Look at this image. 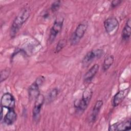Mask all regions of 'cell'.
Returning a JSON list of instances; mask_svg holds the SVG:
<instances>
[{"mask_svg":"<svg viewBox=\"0 0 131 131\" xmlns=\"http://www.w3.org/2000/svg\"><path fill=\"white\" fill-rule=\"evenodd\" d=\"M11 73L10 68H5L1 71V82L6 80L9 76Z\"/></svg>","mask_w":131,"mask_h":131,"instance_id":"ac0fdd59","label":"cell"},{"mask_svg":"<svg viewBox=\"0 0 131 131\" xmlns=\"http://www.w3.org/2000/svg\"><path fill=\"white\" fill-rule=\"evenodd\" d=\"M15 106V100L13 96L9 93H4L1 99V106L8 110L14 109Z\"/></svg>","mask_w":131,"mask_h":131,"instance_id":"8992f818","label":"cell"},{"mask_svg":"<svg viewBox=\"0 0 131 131\" xmlns=\"http://www.w3.org/2000/svg\"><path fill=\"white\" fill-rule=\"evenodd\" d=\"M103 105V101L101 100H97L93 107L91 116V120L92 122H95L96 120L99 112Z\"/></svg>","mask_w":131,"mask_h":131,"instance_id":"5bb4252c","label":"cell"},{"mask_svg":"<svg viewBox=\"0 0 131 131\" xmlns=\"http://www.w3.org/2000/svg\"><path fill=\"white\" fill-rule=\"evenodd\" d=\"M30 15V10L27 8H24L15 17L12 24L10 31V35L12 38L16 36L23 25L29 18Z\"/></svg>","mask_w":131,"mask_h":131,"instance_id":"6da1fadb","label":"cell"},{"mask_svg":"<svg viewBox=\"0 0 131 131\" xmlns=\"http://www.w3.org/2000/svg\"><path fill=\"white\" fill-rule=\"evenodd\" d=\"M63 24V19H58L55 20L51 30L49 40L50 42H53L55 39L56 36L61 31Z\"/></svg>","mask_w":131,"mask_h":131,"instance_id":"52a82bcc","label":"cell"},{"mask_svg":"<svg viewBox=\"0 0 131 131\" xmlns=\"http://www.w3.org/2000/svg\"><path fill=\"white\" fill-rule=\"evenodd\" d=\"M103 24L105 31L110 34L118 27L119 22L117 18L112 17L106 19L104 20Z\"/></svg>","mask_w":131,"mask_h":131,"instance_id":"ba28073f","label":"cell"},{"mask_svg":"<svg viewBox=\"0 0 131 131\" xmlns=\"http://www.w3.org/2000/svg\"><path fill=\"white\" fill-rule=\"evenodd\" d=\"M99 68L98 64H94L84 74L83 77L84 82L86 83H89L93 80L95 76L97 73Z\"/></svg>","mask_w":131,"mask_h":131,"instance_id":"8fae6325","label":"cell"},{"mask_svg":"<svg viewBox=\"0 0 131 131\" xmlns=\"http://www.w3.org/2000/svg\"><path fill=\"white\" fill-rule=\"evenodd\" d=\"M93 95V91L90 89H85L83 92L80 99L76 100L74 103V106L78 112H84L88 107Z\"/></svg>","mask_w":131,"mask_h":131,"instance_id":"7a4b0ae2","label":"cell"},{"mask_svg":"<svg viewBox=\"0 0 131 131\" xmlns=\"http://www.w3.org/2000/svg\"><path fill=\"white\" fill-rule=\"evenodd\" d=\"M1 120L2 121L3 119V107L1 106Z\"/></svg>","mask_w":131,"mask_h":131,"instance_id":"7402d4cb","label":"cell"},{"mask_svg":"<svg viewBox=\"0 0 131 131\" xmlns=\"http://www.w3.org/2000/svg\"><path fill=\"white\" fill-rule=\"evenodd\" d=\"M67 40L65 39H62L58 41L55 49V53H58L66 46Z\"/></svg>","mask_w":131,"mask_h":131,"instance_id":"d6986e66","label":"cell"},{"mask_svg":"<svg viewBox=\"0 0 131 131\" xmlns=\"http://www.w3.org/2000/svg\"><path fill=\"white\" fill-rule=\"evenodd\" d=\"M40 86L35 81L29 86L28 89V96L29 99L31 100L35 98L40 94L39 92V87Z\"/></svg>","mask_w":131,"mask_h":131,"instance_id":"4fadbf2b","label":"cell"},{"mask_svg":"<svg viewBox=\"0 0 131 131\" xmlns=\"http://www.w3.org/2000/svg\"><path fill=\"white\" fill-rule=\"evenodd\" d=\"M121 2H122V1L120 0H113L112 1L111 4V7L112 8H116V7L119 6L121 3Z\"/></svg>","mask_w":131,"mask_h":131,"instance_id":"44dd1931","label":"cell"},{"mask_svg":"<svg viewBox=\"0 0 131 131\" xmlns=\"http://www.w3.org/2000/svg\"><path fill=\"white\" fill-rule=\"evenodd\" d=\"M88 27V24L86 22L81 23L77 26L70 39L71 45L75 46L79 43L81 39L84 36Z\"/></svg>","mask_w":131,"mask_h":131,"instance_id":"3957f363","label":"cell"},{"mask_svg":"<svg viewBox=\"0 0 131 131\" xmlns=\"http://www.w3.org/2000/svg\"><path fill=\"white\" fill-rule=\"evenodd\" d=\"M17 114L14 109L8 110V112L4 117V122L6 124L11 125L15 122L17 119Z\"/></svg>","mask_w":131,"mask_h":131,"instance_id":"7c38bea8","label":"cell"},{"mask_svg":"<svg viewBox=\"0 0 131 131\" xmlns=\"http://www.w3.org/2000/svg\"><path fill=\"white\" fill-rule=\"evenodd\" d=\"M59 93V90L57 88L52 89L47 94L45 101L47 103H50L53 102L57 97Z\"/></svg>","mask_w":131,"mask_h":131,"instance_id":"e0dca14e","label":"cell"},{"mask_svg":"<svg viewBox=\"0 0 131 131\" xmlns=\"http://www.w3.org/2000/svg\"><path fill=\"white\" fill-rule=\"evenodd\" d=\"M131 23L130 18H128L125 25V26L122 32V38L124 41H127L131 35Z\"/></svg>","mask_w":131,"mask_h":131,"instance_id":"9a60e30c","label":"cell"},{"mask_svg":"<svg viewBox=\"0 0 131 131\" xmlns=\"http://www.w3.org/2000/svg\"><path fill=\"white\" fill-rule=\"evenodd\" d=\"M130 129V120L123 121L120 123H116L111 125L108 127L109 131L116 130H129Z\"/></svg>","mask_w":131,"mask_h":131,"instance_id":"9c48e42d","label":"cell"},{"mask_svg":"<svg viewBox=\"0 0 131 131\" xmlns=\"http://www.w3.org/2000/svg\"><path fill=\"white\" fill-rule=\"evenodd\" d=\"M103 51L101 49H96L89 52L83 57L82 63L85 67L88 66L95 59L100 58L103 55Z\"/></svg>","mask_w":131,"mask_h":131,"instance_id":"5b68a950","label":"cell"},{"mask_svg":"<svg viewBox=\"0 0 131 131\" xmlns=\"http://www.w3.org/2000/svg\"><path fill=\"white\" fill-rule=\"evenodd\" d=\"M61 5L60 1H54L51 5V10L52 12H55L58 10Z\"/></svg>","mask_w":131,"mask_h":131,"instance_id":"ffe728a7","label":"cell"},{"mask_svg":"<svg viewBox=\"0 0 131 131\" xmlns=\"http://www.w3.org/2000/svg\"><path fill=\"white\" fill-rule=\"evenodd\" d=\"M114 61V57L113 55L107 56L105 58L102 64V70L104 72L107 71L112 66Z\"/></svg>","mask_w":131,"mask_h":131,"instance_id":"2e32d148","label":"cell"},{"mask_svg":"<svg viewBox=\"0 0 131 131\" xmlns=\"http://www.w3.org/2000/svg\"><path fill=\"white\" fill-rule=\"evenodd\" d=\"M129 91V88L120 90L113 97L112 101V105L113 107H116L120 104L127 95Z\"/></svg>","mask_w":131,"mask_h":131,"instance_id":"30bf717a","label":"cell"},{"mask_svg":"<svg viewBox=\"0 0 131 131\" xmlns=\"http://www.w3.org/2000/svg\"><path fill=\"white\" fill-rule=\"evenodd\" d=\"M45 101V97L41 94H40L35 99L34 107L32 110V117L33 120L36 122H37L39 119L41 109Z\"/></svg>","mask_w":131,"mask_h":131,"instance_id":"277c9868","label":"cell"}]
</instances>
